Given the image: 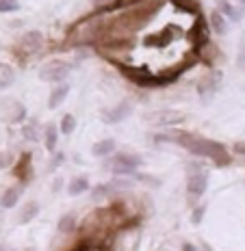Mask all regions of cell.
Returning <instances> with one entry per match:
<instances>
[{"label": "cell", "mask_w": 245, "mask_h": 251, "mask_svg": "<svg viewBox=\"0 0 245 251\" xmlns=\"http://www.w3.org/2000/svg\"><path fill=\"white\" fill-rule=\"evenodd\" d=\"M37 212H39V206L35 201L24 203L22 210H20V214H18V223L20 226H26V223H30L35 217H37Z\"/></svg>", "instance_id": "2e32d148"}, {"label": "cell", "mask_w": 245, "mask_h": 251, "mask_svg": "<svg viewBox=\"0 0 245 251\" xmlns=\"http://www.w3.org/2000/svg\"><path fill=\"white\" fill-rule=\"evenodd\" d=\"M76 128V117L74 115H63V119H61V132L63 134H72Z\"/></svg>", "instance_id": "cb8c5ba5"}, {"label": "cell", "mask_w": 245, "mask_h": 251, "mask_svg": "<svg viewBox=\"0 0 245 251\" xmlns=\"http://www.w3.org/2000/svg\"><path fill=\"white\" fill-rule=\"evenodd\" d=\"M61 186H63L61 177H54V182H52V191H61Z\"/></svg>", "instance_id": "e575fe53"}, {"label": "cell", "mask_w": 245, "mask_h": 251, "mask_svg": "<svg viewBox=\"0 0 245 251\" xmlns=\"http://www.w3.org/2000/svg\"><path fill=\"white\" fill-rule=\"evenodd\" d=\"M169 141H176L180 148H185L187 151H191V154H195V156L211 158L213 163L219 167L230 165V154H228V150L223 148L221 143H217V141L204 139V137H200V134L187 132V130H176L174 134H169Z\"/></svg>", "instance_id": "7a4b0ae2"}, {"label": "cell", "mask_w": 245, "mask_h": 251, "mask_svg": "<svg viewBox=\"0 0 245 251\" xmlns=\"http://www.w3.org/2000/svg\"><path fill=\"white\" fill-rule=\"evenodd\" d=\"M204 251H213L211 247H208V245H204Z\"/></svg>", "instance_id": "8d00e7d4"}, {"label": "cell", "mask_w": 245, "mask_h": 251, "mask_svg": "<svg viewBox=\"0 0 245 251\" xmlns=\"http://www.w3.org/2000/svg\"><path fill=\"white\" fill-rule=\"evenodd\" d=\"M137 180L139 182H145V184H150V186H161V180H156V177H152V176H145V174L137 176Z\"/></svg>", "instance_id": "f546056e"}, {"label": "cell", "mask_w": 245, "mask_h": 251, "mask_svg": "<svg viewBox=\"0 0 245 251\" xmlns=\"http://www.w3.org/2000/svg\"><path fill=\"white\" fill-rule=\"evenodd\" d=\"M74 227H76V219H74V214H63V217L59 219V232H61V234H70V232H74Z\"/></svg>", "instance_id": "7402d4cb"}, {"label": "cell", "mask_w": 245, "mask_h": 251, "mask_svg": "<svg viewBox=\"0 0 245 251\" xmlns=\"http://www.w3.org/2000/svg\"><path fill=\"white\" fill-rule=\"evenodd\" d=\"M113 151H115V141L113 139H102L91 148V154L98 156V158H107V156L113 154Z\"/></svg>", "instance_id": "5bb4252c"}, {"label": "cell", "mask_w": 245, "mask_h": 251, "mask_svg": "<svg viewBox=\"0 0 245 251\" xmlns=\"http://www.w3.org/2000/svg\"><path fill=\"white\" fill-rule=\"evenodd\" d=\"M44 48V35L39 33V30H26L22 37L18 39V44H15V56H20V59H28V56L37 54V52Z\"/></svg>", "instance_id": "5b68a950"}, {"label": "cell", "mask_w": 245, "mask_h": 251, "mask_svg": "<svg viewBox=\"0 0 245 251\" xmlns=\"http://www.w3.org/2000/svg\"><path fill=\"white\" fill-rule=\"evenodd\" d=\"M22 251H30V249H22Z\"/></svg>", "instance_id": "ab89813d"}, {"label": "cell", "mask_w": 245, "mask_h": 251, "mask_svg": "<svg viewBox=\"0 0 245 251\" xmlns=\"http://www.w3.org/2000/svg\"><path fill=\"white\" fill-rule=\"evenodd\" d=\"M234 151H237V154H241V156H245V141L234 143Z\"/></svg>", "instance_id": "d6a6232c"}, {"label": "cell", "mask_w": 245, "mask_h": 251, "mask_svg": "<svg viewBox=\"0 0 245 251\" xmlns=\"http://www.w3.org/2000/svg\"><path fill=\"white\" fill-rule=\"evenodd\" d=\"M56 128H54V124H48L46 126V150L48 151H54V148H56Z\"/></svg>", "instance_id": "603a6c76"}, {"label": "cell", "mask_w": 245, "mask_h": 251, "mask_svg": "<svg viewBox=\"0 0 245 251\" xmlns=\"http://www.w3.org/2000/svg\"><path fill=\"white\" fill-rule=\"evenodd\" d=\"M130 113H133V104H130V102H119L115 108H111V111H104L100 115V119H102L104 124H119L122 119H126Z\"/></svg>", "instance_id": "ba28073f"}, {"label": "cell", "mask_w": 245, "mask_h": 251, "mask_svg": "<svg viewBox=\"0 0 245 251\" xmlns=\"http://www.w3.org/2000/svg\"><path fill=\"white\" fill-rule=\"evenodd\" d=\"M171 2H174L176 7L185 9V11H191V13L200 9V0H171Z\"/></svg>", "instance_id": "d4e9b609"}, {"label": "cell", "mask_w": 245, "mask_h": 251, "mask_svg": "<svg viewBox=\"0 0 245 251\" xmlns=\"http://www.w3.org/2000/svg\"><path fill=\"white\" fill-rule=\"evenodd\" d=\"M22 134L26 141H37V128H35V124H26L22 128Z\"/></svg>", "instance_id": "83f0119b"}, {"label": "cell", "mask_w": 245, "mask_h": 251, "mask_svg": "<svg viewBox=\"0 0 245 251\" xmlns=\"http://www.w3.org/2000/svg\"><path fill=\"white\" fill-rule=\"evenodd\" d=\"M20 9L18 0H0V13H13Z\"/></svg>", "instance_id": "484cf974"}, {"label": "cell", "mask_w": 245, "mask_h": 251, "mask_svg": "<svg viewBox=\"0 0 245 251\" xmlns=\"http://www.w3.org/2000/svg\"><path fill=\"white\" fill-rule=\"evenodd\" d=\"M206 186H208V176L204 171H193L189 174V180H187V193L191 197H202L206 193Z\"/></svg>", "instance_id": "52a82bcc"}, {"label": "cell", "mask_w": 245, "mask_h": 251, "mask_svg": "<svg viewBox=\"0 0 245 251\" xmlns=\"http://www.w3.org/2000/svg\"><path fill=\"white\" fill-rule=\"evenodd\" d=\"M182 251H197V249L191 243H185V245H182Z\"/></svg>", "instance_id": "d590c367"}, {"label": "cell", "mask_w": 245, "mask_h": 251, "mask_svg": "<svg viewBox=\"0 0 245 251\" xmlns=\"http://www.w3.org/2000/svg\"><path fill=\"white\" fill-rule=\"evenodd\" d=\"M61 163H63V154H56L54 158H52V165H50V169H54V167H59Z\"/></svg>", "instance_id": "836d02e7"}, {"label": "cell", "mask_w": 245, "mask_h": 251, "mask_svg": "<svg viewBox=\"0 0 245 251\" xmlns=\"http://www.w3.org/2000/svg\"><path fill=\"white\" fill-rule=\"evenodd\" d=\"M204 212H206V206H197L193 214H191V221H193V226H197V223H202V219H204Z\"/></svg>", "instance_id": "f1b7e54d"}, {"label": "cell", "mask_w": 245, "mask_h": 251, "mask_svg": "<svg viewBox=\"0 0 245 251\" xmlns=\"http://www.w3.org/2000/svg\"><path fill=\"white\" fill-rule=\"evenodd\" d=\"M141 163H143L141 156L130 154V151H119L113 158H109L107 163H104V167L115 176H130L133 171H137V167Z\"/></svg>", "instance_id": "277c9868"}, {"label": "cell", "mask_w": 245, "mask_h": 251, "mask_svg": "<svg viewBox=\"0 0 245 251\" xmlns=\"http://www.w3.org/2000/svg\"><path fill=\"white\" fill-rule=\"evenodd\" d=\"M239 67L245 70V35L241 39V48H239Z\"/></svg>", "instance_id": "4dcf8cb0"}, {"label": "cell", "mask_w": 245, "mask_h": 251, "mask_svg": "<svg viewBox=\"0 0 245 251\" xmlns=\"http://www.w3.org/2000/svg\"><path fill=\"white\" fill-rule=\"evenodd\" d=\"M20 195H22V188L20 186L7 188V191L2 193V197H0V208H13L15 203L20 201Z\"/></svg>", "instance_id": "9a60e30c"}, {"label": "cell", "mask_w": 245, "mask_h": 251, "mask_svg": "<svg viewBox=\"0 0 245 251\" xmlns=\"http://www.w3.org/2000/svg\"><path fill=\"white\" fill-rule=\"evenodd\" d=\"M9 160H11V158H9L7 151H0V169H4V167L9 165Z\"/></svg>", "instance_id": "1f68e13d"}, {"label": "cell", "mask_w": 245, "mask_h": 251, "mask_svg": "<svg viewBox=\"0 0 245 251\" xmlns=\"http://www.w3.org/2000/svg\"><path fill=\"white\" fill-rule=\"evenodd\" d=\"M113 20V11L109 9H96L91 15L78 20L67 33V46L76 48V46H96L100 44L102 37L107 35L109 26Z\"/></svg>", "instance_id": "6da1fadb"}, {"label": "cell", "mask_w": 245, "mask_h": 251, "mask_svg": "<svg viewBox=\"0 0 245 251\" xmlns=\"http://www.w3.org/2000/svg\"><path fill=\"white\" fill-rule=\"evenodd\" d=\"M113 65L122 72L128 80H133L135 85H141V87H159V85H167L159 74H152L148 67H139V65H128V63L122 61H111Z\"/></svg>", "instance_id": "3957f363"}, {"label": "cell", "mask_w": 245, "mask_h": 251, "mask_svg": "<svg viewBox=\"0 0 245 251\" xmlns=\"http://www.w3.org/2000/svg\"><path fill=\"white\" fill-rule=\"evenodd\" d=\"M239 2H241V4H245V0H239Z\"/></svg>", "instance_id": "f35d334b"}, {"label": "cell", "mask_w": 245, "mask_h": 251, "mask_svg": "<svg viewBox=\"0 0 245 251\" xmlns=\"http://www.w3.org/2000/svg\"><path fill=\"white\" fill-rule=\"evenodd\" d=\"M67 93H70V87H67V85L54 87V89H52V93H50V98H48V108H52V111H54L56 106H61V104L65 102Z\"/></svg>", "instance_id": "4fadbf2b"}, {"label": "cell", "mask_w": 245, "mask_h": 251, "mask_svg": "<svg viewBox=\"0 0 245 251\" xmlns=\"http://www.w3.org/2000/svg\"><path fill=\"white\" fill-rule=\"evenodd\" d=\"M215 2H217V11H219L223 18H228V20H239V18H241L239 11H234L232 4L228 2V0H215Z\"/></svg>", "instance_id": "44dd1931"}, {"label": "cell", "mask_w": 245, "mask_h": 251, "mask_svg": "<svg viewBox=\"0 0 245 251\" xmlns=\"http://www.w3.org/2000/svg\"><path fill=\"white\" fill-rule=\"evenodd\" d=\"M70 72H72V65H70V63L54 59V61H48V63H46V65L39 70V78H41L44 82H63L65 78L70 76Z\"/></svg>", "instance_id": "8992f818"}, {"label": "cell", "mask_w": 245, "mask_h": 251, "mask_svg": "<svg viewBox=\"0 0 245 251\" xmlns=\"http://www.w3.org/2000/svg\"><path fill=\"white\" fill-rule=\"evenodd\" d=\"M0 251H7V247H4V245H0Z\"/></svg>", "instance_id": "74e56055"}, {"label": "cell", "mask_w": 245, "mask_h": 251, "mask_svg": "<svg viewBox=\"0 0 245 251\" xmlns=\"http://www.w3.org/2000/svg\"><path fill=\"white\" fill-rule=\"evenodd\" d=\"M72 251H107V247L96 245V243H89V240H82V243L78 245L76 249H72Z\"/></svg>", "instance_id": "4316f807"}, {"label": "cell", "mask_w": 245, "mask_h": 251, "mask_svg": "<svg viewBox=\"0 0 245 251\" xmlns=\"http://www.w3.org/2000/svg\"><path fill=\"white\" fill-rule=\"evenodd\" d=\"M219 82H221V76L217 74V72H211V74H206L200 80V85H197V91H200V96L206 100L208 96H213V93L219 89Z\"/></svg>", "instance_id": "30bf717a"}, {"label": "cell", "mask_w": 245, "mask_h": 251, "mask_svg": "<svg viewBox=\"0 0 245 251\" xmlns=\"http://www.w3.org/2000/svg\"><path fill=\"white\" fill-rule=\"evenodd\" d=\"M115 193V186L113 184H100V186H96L91 191V200L93 201H100V200H107L109 195H113Z\"/></svg>", "instance_id": "ffe728a7"}, {"label": "cell", "mask_w": 245, "mask_h": 251, "mask_svg": "<svg viewBox=\"0 0 245 251\" xmlns=\"http://www.w3.org/2000/svg\"><path fill=\"white\" fill-rule=\"evenodd\" d=\"M148 119L152 124H159V126H169V124H176L182 119L180 113H174V111H163V113H156V115H148Z\"/></svg>", "instance_id": "7c38bea8"}, {"label": "cell", "mask_w": 245, "mask_h": 251, "mask_svg": "<svg viewBox=\"0 0 245 251\" xmlns=\"http://www.w3.org/2000/svg\"><path fill=\"white\" fill-rule=\"evenodd\" d=\"M15 82V70L9 63H0V91Z\"/></svg>", "instance_id": "e0dca14e"}, {"label": "cell", "mask_w": 245, "mask_h": 251, "mask_svg": "<svg viewBox=\"0 0 245 251\" xmlns=\"http://www.w3.org/2000/svg\"><path fill=\"white\" fill-rule=\"evenodd\" d=\"M2 113H4V117H7V122H11V124H18L26 117V108L15 100H4L2 102Z\"/></svg>", "instance_id": "9c48e42d"}, {"label": "cell", "mask_w": 245, "mask_h": 251, "mask_svg": "<svg viewBox=\"0 0 245 251\" xmlns=\"http://www.w3.org/2000/svg\"><path fill=\"white\" fill-rule=\"evenodd\" d=\"M208 26H211V28L215 30L217 35H226V30H228V20L223 18V15L215 9V11L211 13V24H208Z\"/></svg>", "instance_id": "ac0fdd59"}, {"label": "cell", "mask_w": 245, "mask_h": 251, "mask_svg": "<svg viewBox=\"0 0 245 251\" xmlns=\"http://www.w3.org/2000/svg\"><path fill=\"white\" fill-rule=\"evenodd\" d=\"M13 174H15V177H20L22 182L30 180V176H33V163H30V154H28V151H24V154L20 156V160H18V165H15Z\"/></svg>", "instance_id": "8fae6325"}, {"label": "cell", "mask_w": 245, "mask_h": 251, "mask_svg": "<svg viewBox=\"0 0 245 251\" xmlns=\"http://www.w3.org/2000/svg\"><path fill=\"white\" fill-rule=\"evenodd\" d=\"M89 191V180L87 177H74V180L70 182V186H67V193L70 195H81V193Z\"/></svg>", "instance_id": "d6986e66"}]
</instances>
